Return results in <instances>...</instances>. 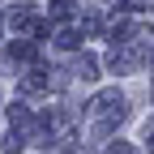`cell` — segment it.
<instances>
[{
    "instance_id": "cell-1",
    "label": "cell",
    "mask_w": 154,
    "mask_h": 154,
    "mask_svg": "<svg viewBox=\"0 0 154 154\" xmlns=\"http://www.w3.org/2000/svg\"><path fill=\"white\" fill-rule=\"evenodd\" d=\"M94 69H99V64H94V56H77V77H86V82H90Z\"/></svg>"
},
{
    "instance_id": "cell-3",
    "label": "cell",
    "mask_w": 154,
    "mask_h": 154,
    "mask_svg": "<svg viewBox=\"0 0 154 154\" xmlns=\"http://www.w3.org/2000/svg\"><path fill=\"white\" fill-rule=\"evenodd\" d=\"M0 150H5V154H17V150H22V133H9V137H5V146H0Z\"/></svg>"
},
{
    "instance_id": "cell-2",
    "label": "cell",
    "mask_w": 154,
    "mask_h": 154,
    "mask_svg": "<svg viewBox=\"0 0 154 154\" xmlns=\"http://www.w3.org/2000/svg\"><path fill=\"white\" fill-rule=\"evenodd\" d=\"M9 120H13L17 128H22V124H30V116H26V103H13V107H9Z\"/></svg>"
},
{
    "instance_id": "cell-5",
    "label": "cell",
    "mask_w": 154,
    "mask_h": 154,
    "mask_svg": "<svg viewBox=\"0 0 154 154\" xmlns=\"http://www.w3.org/2000/svg\"><path fill=\"white\" fill-rule=\"evenodd\" d=\"M51 17H56V22H64V17H69V0H56V5H51Z\"/></svg>"
},
{
    "instance_id": "cell-4",
    "label": "cell",
    "mask_w": 154,
    "mask_h": 154,
    "mask_svg": "<svg viewBox=\"0 0 154 154\" xmlns=\"http://www.w3.org/2000/svg\"><path fill=\"white\" fill-rule=\"evenodd\" d=\"M56 43H60V47H69V51H73L77 43H82V34H77V30H64L60 38H56Z\"/></svg>"
},
{
    "instance_id": "cell-6",
    "label": "cell",
    "mask_w": 154,
    "mask_h": 154,
    "mask_svg": "<svg viewBox=\"0 0 154 154\" xmlns=\"http://www.w3.org/2000/svg\"><path fill=\"white\" fill-rule=\"evenodd\" d=\"M107 154H133V150H128L124 141H116V146H107Z\"/></svg>"
}]
</instances>
